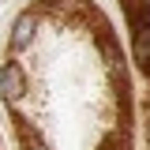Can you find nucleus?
<instances>
[{
  "label": "nucleus",
  "instance_id": "nucleus-3",
  "mask_svg": "<svg viewBox=\"0 0 150 150\" xmlns=\"http://www.w3.org/2000/svg\"><path fill=\"white\" fill-rule=\"evenodd\" d=\"M131 45H135V68L150 79V19L131 23Z\"/></svg>",
  "mask_w": 150,
  "mask_h": 150
},
{
  "label": "nucleus",
  "instance_id": "nucleus-1",
  "mask_svg": "<svg viewBox=\"0 0 150 150\" xmlns=\"http://www.w3.org/2000/svg\"><path fill=\"white\" fill-rule=\"evenodd\" d=\"M23 94H26V71L8 60V64L0 68V98H4L8 105H15V101H23Z\"/></svg>",
  "mask_w": 150,
  "mask_h": 150
},
{
  "label": "nucleus",
  "instance_id": "nucleus-4",
  "mask_svg": "<svg viewBox=\"0 0 150 150\" xmlns=\"http://www.w3.org/2000/svg\"><path fill=\"white\" fill-rule=\"evenodd\" d=\"M120 4H124L128 23H143V19H150V0H120Z\"/></svg>",
  "mask_w": 150,
  "mask_h": 150
},
{
  "label": "nucleus",
  "instance_id": "nucleus-2",
  "mask_svg": "<svg viewBox=\"0 0 150 150\" xmlns=\"http://www.w3.org/2000/svg\"><path fill=\"white\" fill-rule=\"evenodd\" d=\"M34 34H38V8H26L11 23V49H30Z\"/></svg>",
  "mask_w": 150,
  "mask_h": 150
},
{
  "label": "nucleus",
  "instance_id": "nucleus-5",
  "mask_svg": "<svg viewBox=\"0 0 150 150\" xmlns=\"http://www.w3.org/2000/svg\"><path fill=\"white\" fill-rule=\"evenodd\" d=\"M101 150H128V135L109 131V135H105V143H101Z\"/></svg>",
  "mask_w": 150,
  "mask_h": 150
}]
</instances>
